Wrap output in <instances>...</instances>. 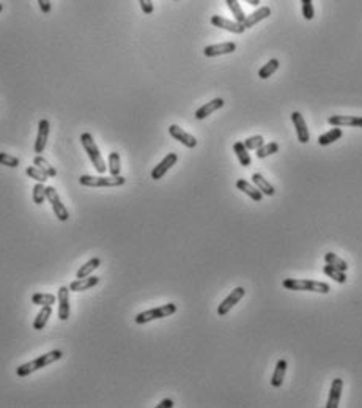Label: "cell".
I'll return each mask as SVG.
<instances>
[{
    "label": "cell",
    "instance_id": "6da1fadb",
    "mask_svg": "<svg viewBox=\"0 0 362 408\" xmlns=\"http://www.w3.org/2000/svg\"><path fill=\"white\" fill-rule=\"evenodd\" d=\"M63 356V353L60 350H52V351H47L44 354H41V356H38L36 360L30 361V363H25L22 366H19L18 369H16V374L19 377H27L30 374H33L35 371H40L43 369V367L49 366V364H52L58 360H62Z\"/></svg>",
    "mask_w": 362,
    "mask_h": 408
},
{
    "label": "cell",
    "instance_id": "7a4b0ae2",
    "mask_svg": "<svg viewBox=\"0 0 362 408\" xmlns=\"http://www.w3.org/2000/svg\"><path fill=\"white\" fill-rule=\"evenodd\" d=\"M282 285L291 292H317V293L331 292V287L326 282H320L314 279H283Z\"/></svg>",
    "mask_w": 362,
    "mask_h": 408
},
{
    "label": "cell",
    "instance_id": "3957f363",
    "mask_svg": "<svg viewBox=\"0 0 362 408\" xmlns=\"http://www.w3.org/2000/svg\"><path fill=\"white\" fill-rule=\"evenodd\" d=\"M81 142H82L84 150L87 151V155L90 158V161H92L93 167L96 169V172L102 175L107 170V166H106L104 160H102L99 148L96 147V143L93 140V136L90 134V133H82L81 134Z\"/></svg>",
    "mask_w": 362,
    "mask_h": 408
},
{
    "label": "cell",
    "instance_id": "277c9868",
    "mask_svg": "<svg viewBox=\"0 0 362 408\" xmlns=\"http://www.w3.org/2000/svg\"><path fill=\"white\" fill-rule=\"evenodd\" d=\"M79 183L82 186H88V188H117V186H122L126 183V178L122 177V175H117V177H104V175H99V177H93V175H82L79 178Z\"/></svg>",
    "mask_w": 362,
    "mask_h": 408
},
{
    "label": "cell",
    "instance_id": "5b68a950",
    "mask_svg": "<svg viewBox=\"0 0 362 408\" xmlns=\"http://www.w3.org/2000/svg\"><path fill=\"white\" fill-rule=\"evenodd\" d=\"M175 312H176V304H173V302H167V304H162L159 308H154V309L137 314L134 322L137 325H145V323H148L151 320H159V319L170 317V315H173Z\"/></svg>",
    "mask_w": 362,
    "mask_h": 408
},
{
    "label": "cell",
    "instance_id": "8992f818",
    "mask_svg": "<svg viewBox=\"0 0 362 408\" xmlns=\"http://www.w3.org/2000/svg\"><path fill=\"white\" fill-rule=\"evenodd\" d=\"M46 199L49 200L50 207H52V212L54 215L57 216L58 221L65 222V221H68L70 219V213H68V210L67 207H65L60 200V197L55 191V188L52 186H46Z\"/></svg>",
    "mask_w": 362,
    "mask_h": 408
},
{
    "label": "cell",
    "instance_id": "52a82bcc",
    "mask_svg": "<svg viewBox=\"0 0 362 408\" xmlns=\"http://www.w3.org/2000/svg\"><path fill=\"white\" fill-rule=\"evenodd\" d=\"M244 295H246V290H244L243 287H236L233 292H230V295L217 308V315H219V317H224V315H227L230 312V309L233 308L235 304H238Z\"/></svg>",
    "mask_w": 362,
    "mask_h": 408
},
{
    "label": "cell",
    "instance_id": "ba28073f",
    "mask_svg": "<svg viewBox=\"0 0 362 408\" xmlns=\"http://www.w3.org/2000/svg\"><path fill=\"white\" fill-rule=\"evenodd\" d=\"M169 134H170L175 140H178V142L183 143V145L188 147V148H196V147H197V139L194 137L192 134L186 133V131H185L183 128H179L178 125H170V126H169Z\"/></svg>",
    "mask_w": 362,
    "mask_h": 408
},
{
    "label": "cell",
    "instance_id": "9c48e42d",
    "mask_svg": "<svg viewBox=\"0 0 362 408\" xmlns=\"http://www.w3.org/2000/svg\"><path fill=\"white\" fill-rule=\"evenodd\" d=\"M176 161H178V155L176 153H169L156 167L151 170V178L153 180H161L176 164Z\"/></svg>",
    "mask_w": 362,
    "mask_h": 408
},
{
    "label": "cell",
    "instance_id": "30bf717a",
    "mask_svg": "<svg viewBox=\"0 0 362 408\" xmlns=\"http://www.w3.org/2000/svg\"><path fill=\"white\" fill-rule=\"evenodd\" d=\"M70 287L58 288V319L62 322H67L70 319Z\"/></svg>",
    "mask_w": 362,
    "mask_h": 408
},
{
    "label": "cell",
    "instance_id": "8fae6325",
    "mask_svg": "<svg viewBox=\"0 0 362 408\" xmlns=\"http://www.w3.org/2000/svg\"><path fill=\"white\" fill-rule=\"evenodd\" d=\"M236 50V44L227 41V43H219V44H211L206 46L203 49V56L205 57H217V56H225V54H231V52Z\"/></svg>",
    "mask_w": 362,
    "mask_h": 408
},
{
    "label": "cell",
    "instance_id": "7c38bea8",
    "mask_svg": "<svg viewBox=\"0 0 362 408\" xmlns=\"http://www.w3.org/2000/svg\"><path fill=\"white\" fill-rule=\"evenodd\" d=\"M211 24L214 25V27L224 29V30H227V32L238 33V35H241V33L246 30L243 24H239V22H236V21H228V19H225V18H222V16H217V15H214V16L211 18Z\"/></svg>",
    "mask_w": 362,
    "mask_h": 408
},
{
    "label": "cell",
    "instance_id": "4fadbf2b",
    "mask_svg": "<svg viewBox=\"0 0 362 408\" xmlns=\"http://www.w3.org/2000/svg\"><path fill=\"white\" fill-rule=\"evenodd\" d=\"M49 129H50V125L46 118H41L40 123H38V136H36V140H35V153H43L44 148H46V143H47V137H49Z\"/></svg>",
    "mask_w": 362,
    "mask_h": 408
},
{
    "label": "cell",
    "instance_id": "5bb4252c",
    "mask_svg": "<svg viewBox=\"0 0 362 408\" xmlns=\"http://www.w3.org/2000/svg\"><path fill=\"white\" fill-rule=\"evenodd\" d=\"M291 122L294 125V129H296V136H298V140L301 143H307L310 140V134H309V129H307V125H306V120L304 117L301 115V112H293L291 114Z\"/></svg>",
    "mask_w": 362,
    "mask_h": 408
},
{
    "label": "cell",
    "instance_id": "9a60e30c",
    "mask_svg": "<svg viewBox=\"0 0 362 408\" xmlns=\"http://www.w3.org/2000/svg\"><path fill=\"white\" fill-rule=\"evenodd\" d=\"M328 123L332 126H354L362 128V117H353V115H332L328 118Z\"/></svg>",
    "mask_w": 362,
    "mask_h": 408
},
{
    "label": "cell",
    "instance_id": "2e32d148",
    "mask_svg": "<svg viewBox=\"0 0 362 408\" xmlns=\"http://www.w3.org/2000/svg\"><path fill=\"white\" fill-rule=\"evenodd\" d=\"M342 389H343V380L342 378H334L331 383L329 389V397L326 408H337L340 403V396H342Z\"/></svg>",
    "mask_w": 362,
    "mask_h": 408
},
{
    "label": "cell",
    "instance_id": "e0dca14e",
    "mask_svg": "<svg viewBox=\"0 0 362 408\" xmlns=\"http://www.w3.org/2000/svg\"><path fill=\"white\" fill-rule=\"evenodd\" d=\"M224 104H225V101H224L222 98H214V99H211L210 103L203 104V106H202L200 109L196 111V118H197V120H203V118H206L208 115H211L213 112H216V111H219V109H222V108H224Z\"/></svg>",
    "mask_w": 362,
    "mask_h": 408
},
{
    "label": "cell",
    "instance_id": "ac0fdd59",
    "mask_svg": "<svg viewBox=\"0 0 362 408\" xmlns=\"http://www.w3.org/2000/svg\"><path fill=\"white\" fill-rule=\"evenodd\" d=\"M99 284V278L96 276H87L82 279H76L70 284V292H84L88 288H93Z\"/></svg>",
    "mask_w": 362,
    "mask_h": 408
},
{
    "label": "cell",
    "instance_id": "d6986e66",
    "mask_svg": "<svg viewBox=\"0 0 362 408\" xmlns=\"http://www.w3.org/2000/svg\"><path fill=\"white\" fill-rule=\"evenodd\" d=\"M269 15H271V8H269V7H262V8H258L257 11L252 13V15L246 16V21L243 22L244 29H252L255 24H258L260 21L266 19Z\"/></svg>",
    "mask_w": 362,
    "mask_h": 408
},
{
    "label": "cell",
    "instance_id": "ffe728a7",
    "mask_svg": "<svg viewBox=\"0 0 362 408\" xmlns=\"http://www.w3.org/2000/svg\"><path fill=\"white\" fill-rule=\"evenodd\" d=\"M236 188H238L239 191H243L246 195H249L251 199L255 200V202H262V199H263L262 191L258 189L257 186L251 185V183H249V181H246V180H238V181H236Z\"/></svg>",
    "mask_w": 362,
    "mask_h": 408
},
{
    "label": "cell",
    "instance_id": "44dd1931",
    "mask_svg": "<svg viewBox=\"0 0 362 408\" xmlns=\"http://www.w3.org/2000/svg\"><path fill=\"white\" fill-rule=\"evenodd\" d=\"M287 367H288V364H287L285 360H279L277 361L274 374H273V378H271V385H273L274 388L282 386L283 378H285V374H287Z\"/></svg>",
    "mask_w": 362,
    "mask_h": 408
},
{
    "label": "cell",
    "instance_id": "7402d4cb",
    "mask_svg": "<svg viewBox=\"0 0 362 408\" xmlns=\"http://www.w3.org/2000/svg\"><path fill=\"white\" fill-rule=\"evenodd\" d=\"M252 181H254V185L262 191V194H265V195H274L276 194V188L271 185L268 180H265L262 174H254Z\"/></svg>",
    "mask_w": 362,
    "mask_h": 408
},
{
    "label": "cell",
    "instance_id": "603a6c76",
    "mask_svg": "<svg viewBox=\"0 0 362 408\" xmlns=\"http://www.w3.org/2000/svg\"><path fill=\"white\" fill-rule=\"evenodd\" d=\"M342 136H343L342 128L335 126V128H332L331 131H328V133L321 134V136L318 137V143H320L321 147H326V145H329V143H332V142H335V140H339Z\"/></svg>",
    "mask_w": 362,
    "mask_h": 408
},
{
    "label": "cell",
    "instance_id": "cb8c5ba5",
    "mask_svg": "<svg viewBox=\"0 0 362 408\" xmlns=\"http://www.w3.org/2000/svg\"><path fill=\"white\" fill-rule=\"evenodd\" d=\"M50 314H52V306H41V311L38 312L36 319L33 322V330H36V331L43 330L49 320V317H50Z\"/></svg>",
    "mask_w": 362,
    "mask_h": 408
},
{
    "label": "cell",
    "instance_id": "d4e9b609",
    "mask_svg": "<svg viewBox=\"0 0 362 408\" xmlns=\"http://www.w3.org/2000/svg\"><path fill=\"white\" fill-rule=\"evenodd\" d=\"M101 265V260L98 257H93V259H90L87 263H84V267H81L79 270H77L76 273V278L77 279H82V278H87V276L92 274L98 267Z\"/></svg>",
    "mask_w": 362,
    "mask_h": 408
},
{
    "label": "cell",
    "instance_id": "484cf974",
    "mask_svg": "<svg viewBox=\"0 0 362 408\" xmlns=\"http://www.w3.org/2000/svg\"><path fill=\"white\" fill-rule=\"evenodd\" d=\"M233 151L236 153V156H238V160H239V164H241V166H244V167L251 166V155H249V150L246 148L244 142H235Z\"/></svg>",
    "mask_w": 362,
    "mask_h": 408
},
{
    "label": "cell",
    "instance_id": "4316f807",
    "mask_svg": "<svg viewBox=\"0 0 362 408\" xmlns=\"http://www.w3.org/2000/svg\"><path fill=\"white\" fill-rule=\"evenodd\" d=\"M279 67H280V63H279V60L277 59H271L266 65H263V67L258 70V77L260 79H268V77H271L273 76L277 70H279Z\"/></svg>",
    "mask_w": 362,
    "mask_h": 408
},
{
    "label": "cell",
    "instance_id": "83f0119b",
    "mask_svg": "<svg viewBox=\"0 0 362 408\" xmlns=\"http://www.w3.org/2000/svg\"><path fill=\"white\" fill-rule=\"evenodd\" d=\"M323 273H325L326 276H329V278L334 279L335 282H339V284H345V282H346L345 271L337 270L335 267L329 265V263H326V267H323Z\"/></svg>",
    "mask_w": 362,
    "mask_h": 408
},
{
    "label": "cell",
    "instance_id": "f1b7e54d",
    "mask_svg": "<svg viewBox=\"0 0 362 408\" xmlns=\"http://www.w3.org/2000/svg\"><path fill=\"white\" fill-rule=\"evenodd\" d=\"M33 166H36L38 169H41L43 172L47 175V177H57V170H55V167H52L50 166L43 156H35V160H33Z\"/></svg>",
    "mask_w": 362,
    "mask_h": 408
},
{
    "label": "cell",
    "instance_id": "f546056e",
    "mask_svg": "<svg viewBox=\"0 0 362 408\" xmlns=\"http://www.w3.org/2000/svg\"><path fill=\"white\" fill-rule=\"evenodd\" d=\"M122 172V161H120V155L117 151H112L109 155V174L112 177H117Z\"/></svg>",
    "mask_w": 362,
    "mask_h": 408
},
{
    "label": "cell",
    "instance_id": "4dcf8cb0",
    "mask_svg": "<svg viewBox=\"0 0 362 408\" xmlns=\"http://www.w3.org/2000/svg\"><path fill=\"white\" fill-rule=\"evenodd\" d=\"M32 302L36 306H52L55 304V296L50 293H35L32 296Z\"/></svg>",
    "mask_w": 362,
    "mask_h": 408
},
{
    "label": "cell",
    "instance_id": "1f68e13d",
    "mask_svg": "<svg viewBox=\"0 0 362 408\" xmlns=\"http://www.w3.org/2000/svg\"><path fill=\"white\" fill-rule=\"evenodd\" d=\"M225 4H227V7L230 8V11L233 13L235 21L239 22V24H243V22L246 21V15H244V11H243V8H241V5H239L238 0H225Z\"/></svg>",
    "mask_w": 362,
    "mask_h": 408
},
{
    "label": "cell",
    "instance_id": "d6a6232c",
    "mask_svg": "<svg viewBox=\"0 0 362 408\" xmlns=\"http://www.w3.org/2000/svg\"><path fill=\"white\" fill-rule=\"evenodd\" d=\"M325 260H326V263H329V265L335 267V268L340 270V271H346L348 270V263L343 259H340L339 256H335L334 252L325 254Z\"/></svg>",
    "mask_w": 362,
    "mask_h": 408
},
{
    "label": "cell",
    "instance_id": "836d02e7",
    "mask_svg": "<svg viewBox=\"0 0 362 408\" xmlns=\"http://www.w3.org/2000/svg\"><path fill=\"white\" fill-rule=\"evenodd\" d=\"M279 151V145H277V142H269V143H263V145L257 150V158H260V160H263V158L266 156H271V155H274Z\"/></svg>",
    "mask_w": 362,
    "mask_h": 408
},
{
    "label": "cell",
    "instance_id": "e575fe53",
    "mask_svg": "<svg viewBox=\"0 0 362 408\" xmlns=\"http://www.w3.org/2000/svg\"><path fill=\"white\" fill-rule=\"evenodd\" d=\"M25 174H27L30 178H33L35 181L38 183H46V180L49 178L41 169H38L36 166H29L27 169H25Z\"/></svg>",
    "mask_w": 362,
    "mask_h": 408
},
{
    "label": "cell",
    "instance_id": "d590c367",
    "mask_svg": "<svg viewBox=\"0 0 362 408\" xmlns=\"http://www.w3.org/2000/svg\"><path fill=\"white\" fill-rule=\"evenodd\" d=\"M46 199V186L43 183H36L33 186V202L36 205H41Z\"/></svg>",
    "mask_w": 362,
    "mask_h": 408
},
{
    "label": "cell",
    "instance_id": "8d00e7d4",
    "mask_svg": "<svg viewBox=\"0 0 362 408\" xmlns=\"http://www.w3.org/2000/svg\"><path fill=\"white\" fill-rule=\"evenodd\" d=\"M263 143H265V139L260 134H258V136H251V137H248V139L244 140L246 148H248V150H255V151L260 148Z\"/></svg>",
    "mask_w": 362,
    "mask_h": 408
},
{
    "label": "cell",
    "instance_id": "74e56055",
    "mask_svg": "<svg viewBox=\"0 0 362 408\" xmlns=\"http://www.w3.org/2000/svg\"><path fill=\"white\" fill-rule=\"evenodd\" d=\"M0 166H7V167H18L19 166V160L16 156H11L8 153H0Z\"/></svg>",
    "mask_w": 362,
    "mask_h": 408
},
{
    "label": "cell",
    "instance_id": "f35d334b",
    "mask_svg": "<svg viewBox=\"0 0 362 408\" xmlns=\"http://www.w3.org/2000/svg\"><path fill=\"white\" fill-rule=\"evenodd\" d=\"M301 4H303V16H304V19H307V21L314 19L315 10H314V5H312V0H301Z\"/></svg>",
    "mask_w": 362,
    "mask_h": 408
},
{
    "label": "cell",
    "instance_id": "ab89813d",
    "mask_svg": "<svg viewBox=\"0 0 362 408\" xmlns=\"http://www.w3.org/2000/svg\"><path fill=\"white\" fill-rule=\"evenodd\" d=\"M139 4H140V8H142V11L145 13V15H151V13L154 11V7H153L151 0H139Z\"/></svg>",
    "mask_w": 362,
    "mask_h": 408
},
{
    "label": "cell",
    "instance_id": "60d3db41",
    "mask_svg": "<svg viewBox=\"0 0 362 408\" xmlns=\"http://www.w3.org/2000/svg\"><path fill=\"white\" fill-rule=\"evenodd\" d=\"M38 5H40V10L44 13V15H47V13L50 11V0H38Z\"/></svg>",
    "mask_w": 362,
    "mask_h": 408
},
{
    "label": "cell",
    "instance_id": "b9f144b4",
    "mask_svg": "<svg viewBox=\"0 0 362 408\" xmlns=\"http://www.w3.org/2000/svg\"><path fill=\"white\" fill-rule=\"evenodd\" d=\"M172 406H173V400L172 399H164L158 405V408H172Z\"/></svg>",
    "mask_w": 362,
    "mask_h": 408
},
{
    "label": "cell",
    "instance_id": "7bdbcfd3",
    "mask_svg": "<svg viewBox=\"0 0 362 408\" xmlns=\"http://www.w3.org/2000/svg\"><path fill=\"white\" fill-rule=\"evenodd\" d=\"M246 2H248L249 5H254V7L260 5V0H246Z\"/></svg>",
    "mask_w": 362,
    "mask_h": 408
},
{
    "label": "cell",
    "instance_id": "ee69618b",
    "mask_svg": "<svg viewBox=\"0 0 362 408\" xmlns=\"http://www.w3.org/2000/svg\"><path fill=\"white\" fill-rule=\"evenodd\" d=\"M2 10H4V5H2V4H0V11H2Z\"/></svg>",
    "mask_w": 362,
    "mask_h": 408
}]
</instances>
